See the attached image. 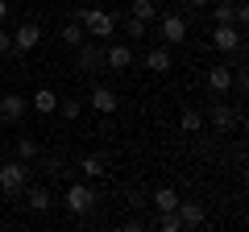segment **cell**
I'll return each instance as SVG.
<instances>
[{
  "label": "cell",
  "instance_id": "cell-1",
  "mask_svg": "<svg viewBox=\"0 0 249 232\" xmlns=\"http://www.w3.org/2000/svg\"><path fill=\"white\" fill-rule=\"evenodd\" d=\"M29 182V162H0V191L4 195H21Z\"/></svg>",
  "mask_w": 249,
  "mask_h": 232
},
{
  "label": "cell",
  "instance_id": "cell-2",
  "mask_svg": "<svg viewBox=\"0 0 249 232\" xmlns=\"http://www.w3.org/2000/svg\"><path fill=\"white\" fill-rule=\"evenodd\" d=\"M75 21L83 25L88 37H112V29H116L112 13H104V9H83V13H75Z\"/></svg>",
  "mask_w": 249,
  "mask_h": 232
},
{
  "label": "cell",
  "instance_id": "cell-3",
  "mask_svg": "<svg viewBox=\"0 0 249 232\" xmlns=\"http://www.w3.org/2000/svg\"><path fill=\"white\" fill-rule=\"evenodd\" d=\"M62 207H67L71 215H88L91 207H96V191H91L88 182H71L67 195H62Z\"/></svg>",
  "mask_w": 249,
  "mask_h": 232
},
{
  "label": "cell",
  "instance_id": "cell-4",
  "mask_svg": "<svg viewBox=\"0 0 249 232\" xmlns=\"http://www.w3.org/2000/svg\"><path fill=\"white\" fill-rule=\"evenodd\" d=\"M100 63H104V50L91 46V37H83V42L75 46V71L91 75V71H100Z\"/></svg>",
  "mask_w": 249,
  "mask_h": 232
},
{
  "label": "cell",
  "instance_id": "cell-5",
  "mask_svg": "<svg viewBox=\"0 0 249 232\" xmlns=\"http://www.w3.org/2000/svg\"><path fill=\"white\" fill-rule=\"evenodd\" d=\"M37 46H42V25H37V21H21L17 33H13V50L29 54V50H37Z\"/></svg>",
  "mask_w": 249,
  "mask_h": 232
},
{
  "label": "cell",
  "instance_id": "cell-6",
  "mask_svg": "<svg viewBox=\"0 0 249 232\" xmlns=\"http://www.w3.org/2000/svg\"><path fill=\"white\" fill-rule=\"evenodd\" d=\"M158 37H162L166 46L187 42V17H178V13H166V17L158 21Z\"/></svg>",
  "mask_w": 249,
  "mask_h": 232
},
{
  "label": "cell",
  "instance_id": "cell-7",
  "mask_svg": "<svg viewBox=\"0 0 249 232\" xmlns=\"http://www.w3.org/2000/svg\"><path fill=\"white\" fill-rule=\"evenodd\" d=\"M25 112H29V99H25V96H17V91L0 96V120H4V125H17Z\"/></svg>",
  "mask_w": 249,
  "mask_h": 232
},
{
  "label": "cell",
  "instance_id": "cell-8",
  "mask_svg": "<svg viewBox=\"0 0 249 232\" xmlns=\"http://www.w3.org/2000/svg\"><path fill=\"white\" fill-rule=\"evenodd\" d=\"M241 37H245V33H241V25H212V46H216V50H224V54L241 50Z\"/></svg>",
  "mask_w": 249,
  "mask_h": 232
},
{
  "label": "cell",
  "instance_id": "cell-9",
  "mask_svg": "<svg viewBox=\"0 0 249 232\" xmlns=\"http://www.w3.org/2000/svg\"><path fill=\"white\" fill-rule=\"evenodd\" d=\"M104 63L112 66V71H129V66H133V50L116 42V46H108V50H104Z\"/></svg>",
  "mask_w": 249,
  "mask_h": 232
},
{
  "label": "cell",
  "instance_id": "cell-10",
  "mask_svg": "<svg viewBox=\"0 0 249 232\" xmlns=\"http://www.w3.org/2000/svg\"><path fill=\"white\" fill-rule=\"evenodd\" d=\"M50 203H54V195L46 187H25V207H29V212L42 215V212H50Z\"/></svg>",
  "mask_w": 249,
  "mask_h": 232
},
{
  "label": "cell",
  "instance_id": "cell-11",
  "mask_svg": "<svg viewBox=\"0 0 249 232\" xmlns=\"http://www.w3.org/2000/svg\"><path fill=\"white\" fill-rule=\"evenodd\" d=\"M29 108H34L37 116H54V108H58V96H54L50 87H37L34 99H29Z\"/></svg>",
  "mask_w": 249,
  "mask_h": 232
},
{
  "label": "cell",
  "instance_id": "cell-12",
  "mask_svg": "<svg viewBox=\"0 0 249 232\" xmlns=\"http://www.w3.org/2000/svg\"><path fill=\"white\" fill-rule=\"evenodd\" d=\"M142 63H145V71H154V75H166V71H170V50H166V46H154V50L145 54Z\"/></svg>",
  "mask_w": 249,
  "mask_h": 232
},
{
  "label": "cell",
  "instance_id": "cell-13",
  "mask_svg": "<svg viewBox=\"0 0 249 232\" xmlns=\"http://www.w3.org/2000/svg\"><path fill=\"white\" fill-rule=\"evenodd\" d=\"M232 79H237V75H232V66H212V71H208V87H212L216 96H224V91L232 87Z\"/></svg>",
  "mask_w": 249,
  "mask_h": 232
},
{
  "label": "cell",
  "instance_id": "cell-14",
  "mask_svg": "<svg viewBox=\"0 0 249 232\" xmlns=\"http://www.w3.org/2000/svg\"><path fill=\"white\" fill-rule=\"evenodd\" d=\"M91 112H100V116L116 112V91L112 87H96L91 91Z\"/></svg>",
  "mask_w": 249,
  "mask_h": 232
},
{
  "label": "cell",
  "instance_id": "cell-15",
  "mask_svg": "<svg viewBox=\"0 0 249 232\" xmlns=\"http://www.w3.org/2000/svg\"><path fill=\"white\" fill-rule=\"evenodd\" d=\"M178 220H183V228H199V224H204V207L199 203H183V199H178Z\"/></svg>",
  "mask_w": 249,
  "mask_h": 232
},
{
  "label": "cell",
  "instance_id": "cell-16",
  "mask_svg": "<svg viewBox=\"0 0 249 232\" xmlns=\"http://www.w3.org/2000/svg\"><path fill=\"white\" fill-rule=\"evenodd\" d=\"M154 207H158V215L162 212H175V207H178V191L175 187H158V191H154Z\"/></svg>",
  "mask_w": 249,
  "mask_h": 232
},
{
  "label": "cell",
  "instance_id": "cell-17",
  "mask_svg": "<svg viewBox=\"0 0 249 232\" xmlns=\"http://www.w3.org/2000/svg\"><path fill=\"white\" fill-rule=\"evenodd\" d=\"M212 25H237V4H232V0L212 4Z\"/></svg>",
  "mask_w": 249,
  "mask_h": 232
},
{
  "label": "cell",
  "instance_id": "cell-18",
  "mask_svg": "<svg viewBox=\"0 0 249 232\" xmlns=\"http://www.w3.org/2000/svg\"><path fill=\"white\" fill-rule=\"evenodd\" d=\"M208 120H212L216 129H232V120H237V116H232L229 104H212V108H208Z\"/></svg>",
  "mask_w": 249,
  "mask_h": 232
},
{
  "label": "cell",
  "instance_id": "cell-19",
  "mask_svg": "<svg viewBox=\"0 0 249 232\" xmlns=\"http://www.w3.org/2000/svg\"><path fill=\"white\" fill-rule=\"evenodd\" d=\"M129 9H133V17L145 21V25H150V21H158V0H133Z\"/></svg>",
  "mask_w": 249,
  "mask_h": 232
},
{
  "label": "cell",
  "instance_id": "cell-20",
  "mask_svg": "<svg viewBox=\"0 0 249 232\" xmlns=\"http://www.w3.org/2000/svg\"><path fill=\"white\" fill-rule=\"evenodd\" d=\"M54 112H58L67 125H75V120L83 116V104H79V99H58V108H54Z\"/></svg>",
  "mask_w": 249,
  "mask_h": 232
},
{
  "label": "cell",
  "instance_id": "cell-21",
  "mask_svg": "<svg viewBox=\"0 0 249 232\" xmlns=\"http://www.w3.org/2000/svg\"><path fill=\"white\" fill-rule=\"evenodd\" d=\"M17 158H21V162H34V158H42V145H37L34 137H17Z\"/></svg>",
  "mask_w": 249,
  "mask_h": 232
},
{
  "label": "cell",
  "instance_id": "cell-22",
  "mask_svg": "<svg viewBox=\"0 0 249 232\" xmlns=\"http://www.w3.org/2000/svg\"><path fill=\"white\" fill-rule=\"evenodd\" d=\"M178 125H183V133H191V137H196V133H204V116H199L196 108H187V112L178 116Z\"/></svg>",
  "mask_w": 249,
  "mask_h": 232
},
{
  "label": "cell",
  "instance_id": "cell-23",
  "mask_svg": "<svg viewBox=\"0 0 249 232\" xmlns=\"http://www.w3.org/2000/svg\"><path fill=\"white\" fill-rule=\"evenodd\" d=\"M58 37H62V42H67V46H71V50H75V46H79V42H83V37H88V33H83V25H79V21H67Z\"/></svg>",
  "mask_w": 249,
  "mask_h": 232
},
{
  "label": "cell",
  "instance_id": "cell-24",
  "mask_svg": "<svg viewBox=\"0 0 249 232\" xmlns=\"http://www.w3.org/2000/svg\"><path fill=\"white\" fill-rule=\"evenodd\" d=\"M79 170L88 179H100V174H104V158H100V153H88V158H79Z\"/></svg>",
  "mask_w": 249,
  "mask_h": 232
},
{
  "label": "cell",
  "instance_id": "cell-25",
  "mask_svg": "<svg viewBox=\"0 0 249 232\" xmlns=\"http://www.w3.org/2000/svg\"><path fill=\"white\" fill-rule=\"evenodd\" d=\"M124 29H129V37H145V21H137V17H129Z\"/></svg>",
  "mask_w": 249,
  "mask_h": 232
},
{
  "label": "cell",
  "instance_id": "cell-26",
  "mask_svg": "<svg viewBox=\"0 0 249 232\" xmlns=\"http://www.w3.org/2000/svg\"><path fill=\"white\" fill-rule=\"evenodd\" d=\"M0 54H13V33L9 29H0Z\"/></svg>",
  "mask_w": 249,
  "mask_h": 232
},
{
  "label": "cell",
  "instance_id": "cell-27",
  "mask_svg": "<svg viewBox=\"0 0 249 232\" xmlns=\"http://www.w3.org/2000/svg\"><path fill=\"white\" fill-rule=\"evenodd\" d=\"M4 17H9V4H4V0H0V25H4Z\"/></svg>",
  "mask_w": 249,
  "mask_h": 232
},
{
  "label": "cell",
  "instance_id": "cell-28",
  "mask_svg": "<svg viewBox=\"0 0 249 232\" xmlns=\"http://www.w3.org/2000/svg\"><path fill=\"white\" fill-rule=\"evenodd\" d=\"M183 4H191V9H204V4H208V0H183Z\"/></svg>",
  "mask_w": 249,
  "mask_h": 232
},
{
  "label": "cell",
  "instance_id": "cell-29",
  "mask_svg": "<svg viewBox=\"0 0 249 232\" xmlns=\"http://www.w3.org/2000/svg\"><path fill=\"white\" fill-rule=\"evenodd\" d=\"M0 162H4V153H0Z\"/></svg>",
  "mask_w": 249,
  "mask_h": 232
}]
</instances>
